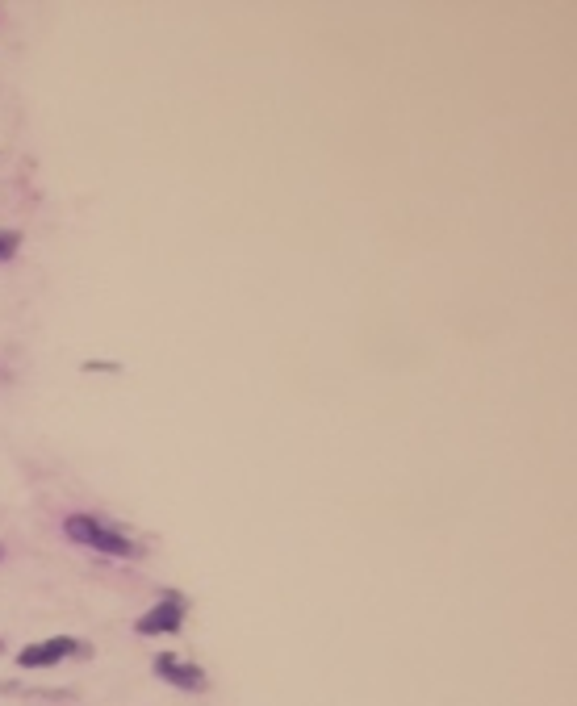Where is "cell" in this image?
<instances>
[{
  "label": "cell",
  "instance_id": "3",
  "mask_svg": "<svg viewBox=\"0 0 577 706\" xmlns=\"http://www.w3.org/2000/svg\"><path fill=\"white\" fill-rule=\"evenodd\" d=\"M184 610H189V606H184L180 594H164L143 619L134 623V631H138V635H172V631H180V623H184Z\"/></svg>",
  "mask_w": 577,
  "mask_h": 706
},
{
  "label": "cell",
  "instance_id": "1",
  "mask_svg": "<svg viewBox=\"0 0 577 706\" xmlns=\"http://www.w3.org/2000/svg\"><path fill=\"white\" fill-rule=\"evenodd\" d=\"M67 539H76V544L92 548V552H105V556H138V544L126 539L122 531L105 527L101 519H92V514H72V519L63 523Z\"/></svg>",
  "mask_w": 577,
  "mask_h": 706
},
{
  "label": "cell",
  "instance_id": "5",
  "mask_svg": "<svg viewBox=\"0 0 577 706\" xmlns=\"http://www.w3.org/2000/svg\"><path fill=\"white\" fill-rule=\"evenodd\" d=\"M17 247H21V234H17V230H0V264L13 260Z\"/></svg>",
  "mask_w": 577,
  "mask_h": 706
},
{
  "label": "cell",
  "instance_id": "2",
  "mask_svg": "<svg viewBox=\"0 0 577 706\" xmlns=\"http://www.w3.org/2000/svg\"><path fill=\"white\" fill-rule=\"evenodd\" d=\"M84 644L72 640V635H55V640H42V644H30L17 652V665L21 669H46V665H59L67 656H80Z\"/></svg>",
  "mask_w": 577,
  "mask_h": 706
},
{
  "label": "cell",
  "instance_id": "4",
  "mask_svg": "<svg viewBox=\"0 0 577 706\" xmlns=\"http://www.w3.org/2000/svg\"><path fill=\"white\" fill-rule=\"evenodd\" d=\"M155 673L164 677V681H172V686H180V690H205V673H201V665L180 661V656H172V652L155 656Z\"/></svg>",
  "mask_w": 577,
  "mask_h": 706
}]
</instances>
